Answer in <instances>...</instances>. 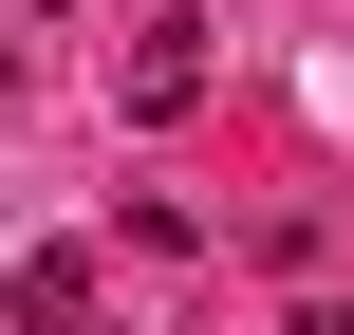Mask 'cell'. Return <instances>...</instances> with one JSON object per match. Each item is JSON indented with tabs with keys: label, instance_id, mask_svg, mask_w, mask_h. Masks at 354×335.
<instances>
[{
	"label": "cell",
	"instance_id": "1",
	"mask_svg": "<svg viewBox=\"0 0 354 335\" xmlns=\"http://www.w3.org/2000/svg\"><path fill=\"white\" fill-rule=\"evenodd\" d=\"M112 93H131V112H149V131H168V112H205V19H149V37H131V75H112Z\"/></svg>",
	"mask_w": 354,
	"mask_h": 335
},
{
	"label": "cell",
	"instance_id": "2",
	"mask_svg": "<svg viewBox=\"0 0 354 335\" xmlns=\"http://www.w3.org/2000/svg\"><path fill=\"white\" fill-rule=\"evenodd\" d=\"M93 317V261H19V335H75Z\"/></svg>",
	"mask_w": 354,
	"mask_h": 335
},
{
	"label": "cell",
	"instance_id": "3",
	"mask_svg": "<svg viewBox=\"0 0 354 335\" xmlns=\"http://www.w3.org/2000/svg\"><path fill=\"white\" fill-rule=\"evenodd\" d=\"M299 335H354V298H317V317H299Z\"/></svg>",
	"mask_w": 354,
	"mask_h": 335
}]
</instances>
